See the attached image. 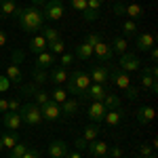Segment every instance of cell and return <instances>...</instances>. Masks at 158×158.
Masks as SVG:
<instances>
[{"label":"cell","mask_w":158,"mask_h":158,"mask_svg":"<svg viewBox=\"0 0 158 158\" xmlns=\"http://www.w3.org/2000/svg\"><path fill=\"white\" fill-rule=\"evenodd\" d=\"M17 21L23 32H38L44 25V15L38 6H25V9H19Z\"/></svg>","instance_id":"cell-1"},{"label":"cell","mask_w":158,"mask_h":158,"mask_svg":"<svg viewBox=\"0 0 158 158\" xmlns=\"http://www.w3.org/2000/svg\"><path fill=\"white\" fill-rule=\"evenodd\" d=\"M68 93H72V95H76V97H82L85 95V91L91 86V78H89V74L85 72V70H74L70 76H68Z\"/></svg>","instance_id":"cell-2"},{"label":"cell","mask_w":158,"mask_h":158,"mask_svg":"<svg viewBox=\"0 0 158 158\" xmlns=\"http://www.w3.org/2000/svg\"><path fill=\"white\" fill-rule=\"evenodd\" d=\"M19 116H21V122L30 124V127H36L42 122V114H40V108H38L34 101H27V103H21L19 108Z\"/></svg>","instance_id":"cell-3"},{"label":"cell","mask_w":158,"mask_h":158,"mask_svg":"<svg viewBox=\"0 0 158 158\" xmlns=\"http://www.w3.org/2000/svg\"><path fill=\"white\" fill-rule=\"evenodd\" d=\"M112 11L116 13V15H127L129 19H143L146 17V11H143V6L141 4H114V9Z\"/></svg>","instance_id":"cell-4"},{"label":"cell","mask_w":158,"mask_h":158,"mask_svg":"<svg viewBox=\"0 0 158 158\" xmlns=\"http://www.w3.org/2000/svg\"><path fill=\"white\" fill-rule=\"evenodd\" d=\"M63 13H65V6H63V2L61 0H47L44 2V19H49V21H59L61 17H63Z\"/></svg>","instance_id":"cell-5"},{"label":"cell","mask_w":158,"mask_h":158,"mask_svg":"<svg viewBox=\"0 0 158 158\" xmlns=\"http://www.w3.org/2000/svg\"><path fill=\"white\" fill-rule=\"evenodd\" d=\"M118 70H122V72H137V70H141V61H139V57L135 55V53H122L120 55V63H118Z\"/></svg>","instance_id":"cell-6"},{"label":"cell","mask_w":158,"mask_h":158,"mask_svg":"<svg viewBox=\"0 0 158 158\" xmlns=\"http://www.w3.org/2000/svg\"><path fill=\"white\" fill-rule=\"evenodd\" d=\"M40 114H42V120L47 122H55L61 118V106L55 103L53 99H49L44 106H40Z\"/></svg>","instance_id":"cell-7"},{"label":"cell","mask_w":158,"mask_h":158,"mask_svg":"<svg viewBox=\"0 0 158 158\" xmlns=\"http://www.w3.org/2000/svg\"><path fill=\"white\" fill-rule=\"evenodd\" d=\"M86 74H89L91 82H95V85H106V82H108V76H110V68L101 65V63H93L91 70Z\"/></svg>","instance_id":"cell-8"},{"label":"cell","mask_w":158,"mask_h":158,"mask_svg":"<svg viewBox=\"0 0 158 158\" xmlns=\"http://www.w3.org/2000/svg\"><path fill=\"white\" fill-rule=\"evenodd\" d=\"M19 59H21V53L17 51V53H15V61H11V65L6 68V80L13 82V85H21V80H23L21 68H19V63H17Z\"/></svg>","instance_id":"cell-9"},{"label":"cell","mask_w":158,"mask_h":158,"mask_svg":"<svg viewBox=\"0 0 158 158\" xmlns=\"http://www.w3.org/2000/svg\"><path fill=\"white\" fill-rule=\"evenodd\" d=\"M108 82H112V85H116L118 89H129V86L133 85L131 82V78H129V74L122 72V70H110V76H108Z\"/></svg>","instance_id":"cell-10"},{"label":"cell","mask_w":158,"mask_h":158,"mask_svg":"<svg viewBox=\"0 0 158 158\" xmlns=\"http://www.w3.org/2000/svg\"><path fill=\"white\" fill-rule=\"evenodd\" d=\"M106 112L108 108L103 106V101H91V106H89V120L99 124V122H103V116H106Z\"/></svg>","instance_id":"cell-11"},{"label":"cell","mask_w":158,"mask_h":158,"mask_svg":"<svg viewBox=\"0 0 158 158\" xmlns=\"http://www.w3.org/2000/svg\"><path fill=\"white\" fill-rule=\"evenodd\" d=\"M106 93H108L106 85H95V82H91V86H89V89L85 91L82 99H91V101H101V99L106 97Z\"/></svg>","instance_id":"cell-12"},{"label":"cell","mask_w":158,"mask_h":158,"mask_svg":"<svg viewBox=\"0 0 158 158\" xmlns=\"http://www.w3.org/2000/svg\"><path fill=\"white\" fill-rule=\"evenodd\" d=\"M47 152H49L51 158H63L70 150H68V143H65L63 139H55V141H51V146L47 148Z\"/></svg>","instance_id":"cell-13"},{"label":"cell","mask_w":158,"mask_h":158,"mask_svg":"<svg viewBox=\"0 0 158 158\" xmlns=\"http://www.w3.org/2000/svg\"><path fill=\"white\" fill-rule=\"evenodd\" d=\"M93 53H95V57H97L101 63H108V61H112V57H114L112 47H110V44H106V42L95 44V47H93Z\"/></svg>","instance_id":"cell-14"},{"label":"cell","mask_w":158,"mask_h":158,"mask_svg":"<svg viewBox=\"0 0 158 158\" xmlns=\"http://www.w3.org/2000/svg\"><path fill=\"white\" fill-rule=\"evenodd\" d=\"M154 47V36L150 34V32H143V34H137L135 36V49L141 51V53H146Z\"/></svg>","instance_id":"cell-15"},{"label":"cell","mask_w":158,"mask_h":158,"mask_svg":"<svg viewBox=\"0 0 158 158\" xmlns=\"http://www.w3.org/2000/svg\"><path fill=\"white\" fill-rule=\"evenodd\" d=\"M108 143L106 141H99V139H93V141H89V146H86V152L91 154L93 158H101L108 154Z\"/></svg>","instance_id":"cell-16"},{"label":"cell","mask_w":158,"mask_h":158,"mask_svg":"<svg viewBox=\"0 0 158 158\" xmlns=\"http://www.w3.org/2000/svg\"><path fill=\"white\" fill-rule=\"evenodd\" d=\"M101 4H103V0H86V9H85V13H82V17H85L86 21H95L99 17Z\"/></svg>","instance_id":"cell-17"},{"label":"cell","mask_w":158,"mask_h":158,"mask_svg":"<svg viewBox=\"0 0 158 158\" xmlns=\"http://www.w3.org/2000/svg\"><path fill=\"white\" fill-rule=\"evenodd\" d=\"M2 122H4V127H6L9 131H17V129L23 124L19 112H4V114H2Z\"/></svg>","instance_id":"cell-18"},{"label":"cell","mask_w":158,"mask_h":158,"mask_svg":"<svg viewBox=\"0 0 158 158\" xmlns=\"http://www.w3.org/2000/svg\"><path fill=\"white\" fill-rule=\"evenodd\" d=\"M68 70L65 68H61V65H55L53 70H51V74H49V80L53 82V85H57V86H61V85H65L68 82Z\"/></svg>","instance_id":"cell-19"},{"label":"cell","mask_w":158,"mask_h":158,"mask_svg":"<svg viewBox=\"0 0 158 158\" xmlns=\"http://www.w3.org/2000/svg\"><path fill=\"white\" fill-rule=\"evenodd\" d=\"M139 85H141V89H146V91H150V93H158L156 78H154L152 74H148L146 68L141 70V78H139Z\"/></svg>","instance_id":"cell-20"},{"label":"cell","mask_w":158,"mask_h":158,"mask_svg":"<svg viewBox=\"0 0 158 158\" xmlns=\"http://www.w3.org/2000/svg\"><path fill=\"white\" fill-rule=\"evenodd\" d=\"M19 6L15 0H0V17H17Z\"/></svg>","instance_id":"cell-21"},{"label":"cell","mask_w":158,"mask_h":158,"mask_svg":"<svg viewBox=\"0 0 158 158\" xmlns=\"http://www.w3.org/2000/svg\"><path fill=\"white\" fill-rule=\"evenodd\" d=\"M135 118H137L139 124H150V122L154 120V108L152 106H141V108L137 110Z\"/></svg>","instance_id":"cell-22"},{"label":"cell","mask_w":158,"mask_h":158,"mask_svg":"<svg viewBox=\"0 0 158 158\" xmlns=\"http://www.w3.org/2000/svg\"><path fill=\"white\" fill-rule=\"evenodd\" d=\"M53 63H55V55H53V53H49V51L38 53L36 68H40V70H49V68H53Z\"/></svg>","instance_id":"cell-23"},{"label":"cell","mask_w":158,"mask_h":158,"mask_svg":"<svg viewBox=\"0 0 158 158\" xmlns=\"http://www.w3.org/2000/svg\"><path fill=\"white\" fill-rule=\"evenodd\" d=\"M27 47H30L32 53H36V55H38V53H44V51L49 49V42L44 40L42 34H38V36H34L32 40H30V44H27Z\"/></svg>","instance_id":"cell-24"},{"label":"cell","mask_w":158,"mask_h":158,"mask_svg":"<svg viewBox=\"0 0 158 158\" xmlns=\"http://www.w3.org/2000/svg\"><path fill=\"white\" fill-rule=\"evenodd\" d=\"M122 114H124V112H122L120 108L108 110V112H106V116H103V122H106V124H110V127H116V124H120Z\"/></svg>","instance_id":"cell-25"},{"label":"cell","mask_w":158,"mask_h":158,"mask_svg":"<svg viewBox=\"0 0 158 158\" xmlns=\"http://www.w3.org/2000/svg\"><path fill=\"white\" fill-rule=\"evenodd\" d=\"M78 112V99H72L68 97L63 103H61V116H65V118H70Z\"/></svg>","instance_id":"cell-26"},{"label":"cell","mask_w":158,"mask_h":158,"mask_svg":"<svg viewBox=\"0 0 158 158\" xmlns=\"http://www.w3.org/2000/svg\"><path fill=\"white\" fill-rule=\"evenodd\" d=\"M74 57H78V59H82V61H89L93 57V47L86 44V42H80L76 47V51H74Z\"/></svg>","instance_id":"cell-27"},{"label":"cell","mask_w":158,"mask_h":158,"mask_svg":"<svg viewBox=\"0 0 158 158\" xmlns=\"http://www.w3.org/2000/svg\"><path fill=\"white\" fill-rule=\"evenodd\" d=\"M0 139H2V146H4V150H11V148H15L17 143H19V135L15 133H2L0 135Z\"/></svg>","instance_id":"cell-28"},{"label":"cell","mask_w":158,"mask_h":158,"mask_svg":"<svg viewBox=\"0 0 158 158\" xmlns=\"http://www.w3.org/2000/svg\"><path fill=\"white\" fill-rule=\"evenodd\" d=\"M99 124H95V122H91V124H86L85 129H82V137H85L86 141H93V139H97L99 137Z\"/></svg>","instance_id":"cell-29"},{"label":"cell","mask_w":158,"mask_h":158,"mask_svg":"<svg viewBox=\"0 0 158 158\" xmlns=\"http://www.w3.org/2000/svg\"><path fill=\"white\" fill-rule=\"evenodd\" d=\"M42 36L47 42H55V40H59V30L57 27H53V25H42Z\"/></svg>","instance_id":"cell-30"},{"label":"cell","mask_w":158,"mask_h":158,"mask_svg":"<svg viewBox=\"0 0 158 158\" xmlns=\"http://www.w3.org/2000/svg\"><path fill=\"white\" fill-rule=\"evenodd\" d=\"M110 47H112V51H114V53H127V51H129V42H127V38H122V36H118V38H114V40H112V44H110Z\"/></svg>","instance_id":"cell-31"},{"label":"cell","mask_w":158,"mask_h":158,"mask_svg":"<svg viewBox=\"0 0 158 158\" xmlns=\"http://www.w3.org/2000/svg\"><path fill=\"white\" fill-rule=\"evenodd\" d=\"M122 38H131V36H137V23H135L133 19H127L124 23H122Z\"/></svg>","instance_id":"cell-32"},{"label":"cell","mask_w":158,"mask_h":158,"mask_svg":"<svg viewBox=\"0 0 158 158\" xmlns=\"http://www.w3.org/2000/svg\"><path fill=\"white\" fill-rule=\"evenodd\" d=\"M103 101V106L108 110H114V108H120V97L118 95H114V93H106V97L101 99Z\"/></svg>","instance_id":"cell-33"},{"label":"cell","mask_w":158,"mask_h":158,"mask_svg":"<svg viewBox=\"0 0 158 158\" xmlns=\"http://www.w3.org/2000/svg\"><path fill=\"white\" fill-rule=\"evenodd\" d=\"M32 78H34V85H44L47 80H49V74L47 70H40V68H34V72H32Z\"/></svg>","instance_id":"cell-34"},{"label":"cell","mask_w":158,"mask_h":158,"mask_svg":"<svg viewBox=\"0 0 158 158\" xmlns=\"http://www.w3.org/2000/svg\"><path fill=\"white\" fill-rule=\"evenodd\" d=\"M49 53H53V55H61V53H65V42L63 40H55V42H49Z\"/></svg>","instance_id":"cell-35"},{"label":"cell","mask_w":158,"mask_h":158,"mask_svg":"<svg viewBox=\"0 0 158 158\" xmlns=\"http://www.w3.org/2000/svg\"><path fill=\"white\" fill-rule=\"evenodd\" d=\"M51 99H53L55 103H59V106H61V103L68 99V91H65V89H61V86H57V89L51 93Z\"/></svg>","instance_id":"cell-36"},{"label":"cell","mask_w":158,"mask_h":158,"mask_svg":"<svg viewBox=\"0 0 158 158\" xmlns=\"http://www.w3.org/2000/svg\"><path fill=\"white\" fill-rule=\"evenodd\" d=\"M49 99H51V95L47 93V91H40V89H38L36 93H34V103H36L38 108H40V106H44Z\"/></svg>","instance_id":"cell-37"},{"label":"cell","mask_w":158,"mask_h":158,"mask_svg":"<svg viewBox=\"0 0 158 158\" xmlns=\"http://www.w3.org/2000/svg\"><path fill=\"white\" fill-rule=\"evenodd\" d=\"M25 150H27V146L19 141L15 148H11V154H9V158H21V156L25 154Z\"/></svg>","instance_id":"cell-38"},{"label":"cell","mask_w":158,"mask_h":158,"mask_svg":"<svg viewBox=\"0 0 158 158\" xmlns=\"http://www.w3.org/2000/svg\"><path fill=\"white\" fill-rule=\"evenodd\" d=\"M124 97L129 99V101H135V99L139 97V89H137V86H129V89H124Z\"/></svg>","instance_id":"cell-39"},{"label":"cell","mask_w":158,"mask_h":158,"mask_svg":"<svg viewBox=\"0 0 158 158\" xmlns=\"http://www.w3.org/2000/svg\"><path fill=\"white\" fill-rule=\"evenodd\" d=\"M86 44H91V47H95V44H99V42H103L101 40V34H97V32H91L89 36H86V40H85Z\"/></svg>","instance_id":"cell-40"},{"label":"cell","mask_w":158,"mask_h":158,"mask_svg":"<svg viewBox=\"0 0 158 158\" xmlns=\"http://www.w3.org/2000/svg\"><path fill=\"white\" fill-rule=\"evenodd\" d=\"M70 4H72L74 11H78V13H85L86 9V0H70Z\"/></svg>","instance_id":"cell-41"},{"label":"cell","mask_w":158,"mask_h":158,"mask_svg":"<svg viewBox=\"0 0 158 158\" xmlns=\"http://www.w3.org/2000/svg\"><path fill=\"white\" fill-rule=\"evenodd\" d=\"M59 63H61V68H68L70 63H74V55H72V53H61Z\"/></svg>","instance_id":"cell-42"},{"label":"cell","mask_w":158,"mask_h":158,"mask_svg":"<svg viewBox=\"0 0 158 158\" xmlns=\"http://www.w3.org/2000/svg\"><path fill=\"white\" fill-rule=\"evenodd\" d=\"M21 158H40V150H38V148H30V146H27V150H25V154Z\"/></svg>","instance_id":"cell-43"},{"label":"cell","mask_w":158,"mask_h":158,"mask_svg":"<svg viewBox=\"0 0 158 158\" xmlns=\"http://www.w3.org/2000/svg\"><path fill=\"white\" fill-rule=\"evenodd\" d=\"M36 91H38V85H23L21 86V93L23 95H34Z\"/></svg>","instance_id":"cell-44"},{"label":"cell","mask_w":158,"mask_h":158,"mask_svg":"<svg viewBox=\"0 0 158 158\" xmlns=\"http://www.w3.org/2000/svg\"><path fill=\"white\" fill-rule=\"evenodd\" d=\"M86 146H89V141H86V139L82 137V135H80V137H76V148H78V152L86 150Z\"/></svg>","instance_id":"cell-45"},{"label":"cell","mask_w":158,"mask_h":158,"mask_svg":"<svg viewBox=\"0 0 158 158\" xmlns=\"http://www.w3.org/2000/svg\"><path fill=\"white\" fill-rule=\"evenodd\" d=\"M19 108H21L19 99H9V112H19Z\"/></svg>","instance_id":"cell-46"},{"label":"cell","mask_w":158,"mask_h":158,"mask_svg":"<svg viewBox=\"0 0 158 158\" xmlns=\"http://www.w3.org/2000/svg\"><path fill=\"white\" fill-rule=\"evenodd\" d=\"M152 152H154V148H152V146H146V143L139 148V156H146V158H148Z\"/></svg>","instance_id":"cell-47"},{"label":"cell","mask_w":158,"mask_h":158,"mask_svg":"<svg viewBox=\"0 0 158 158\" xmlns=\"http://www.w3.org/2000/svg\"><path fill=\"white\" fill-rule=\"evenodd\" d=\"M108 154H112L114 158H120V156H122V150H120V148H116V146H114L112 150H108Z\"/></svg>","instance_id":"cell-48"},{"label":"cell","mask_w":158,"mask_h":158,"mask_svg":"<svg viewBox=\"0 0 158 158\" xmlns=\"http://www.w3.org/2000/svg\"><path fill=\"white\" fill-rule=\"evenodd\" d=\"M9 112V99H0V114Z\"/></svg>","instance_id":"cell-49"},{"label":"cell","mask_w":158,"mask_h":158,"mask_svg":"<svg viewBox=\"0 0 158 158\" xmlns=\"http://www.w3.org/2000/svg\"><path fill=\"white\" fill-rule=\"evenodd\" d=\"M63 158H82V154H80L78 150H74V152H68V154H65Z\"/></svg>","instance_id":"cell-50"},{"label":"cell","mask_w":158,"mask_h":158,"mask_svg":"<svg viewBox=\"0 0 158 158\" xmlns=\"http://www.w3.org/2000/svg\"><path fill=\"white\" fill-rule=\"evenodd\" d=\"M150 57H152V63H156V59H158V51H156V47H152V49H150Z\"/></svg>","instance_id":"cell-51"},{"label":"cell","mask_w":158,"mask_h":158,"mask_svg":"<svg viewBox=\"0 0 158 158\" xmlns=\"http://www.w3.org/2000/svg\"><path fill=\"white\" fill-rule=\"evenodd\" d=\"M4 44H6V32L0 30V47H4Z\"/></svg>","instance_id":"cell-52"},{"label":"cell","mask_w":158,"mask_h":158,"mask_svg":"<svg viewBox=\"0 0 158 158\" xmlns=\"http://www.w3.org/2000/svg\"><path fill=\"white\" fill-rule=\"evenodd\" d=\"M34 2H36V4H44L47 0H34Z\"/></svg>","instance_id":"cell-53"},{"label":"cell","mask_w":158,"mask_h":158,"mask_svg":"<svg viewBox=\"0 0 158 158\" xmlns=\"http://www.w3.org/2000/svg\"><path fill=\"white\" fill-rule=\"evenodd\" d=\"M148 158H158V156H156V152H152V154H150Z\"/></svg>","instance_id":"cell-54"},{"label":"cell","mask_w":158,"mask_h":158,"mask_svg":"<svg viewBox=\"0 0 158 158\" xmlns=\"http://www.w3.org/2000/svg\"><path fill=\"white\" fill-rule=\"evenodd\" d=\"M0 150H4V146H2V139H0Z\"/></svg>","instance_id":"cell-55"},{"label":"cell","mask_w":158,"mask_h":158,"mask_svg":"<svg viewBox=\"0 0 158 158\" xmlns=\"http://www.w3.org/2000/svg\"><path fill=\"white\" fill-rule=\"evenodd\" d=\"M137 158H146V156H137Z\"/></svg>","instance_id":"cell-56"},{"label":"cell","mask_w":158,"mask_h":158,"mask_svg":"<svg viewBox=\"0 0 158 158\" xmlns=\"http://www.w3.org/2000/svg\"><path fill=\"white\" fill-rule=\"evenodd\" d=\"M0 21H2V17H0Z\"/></svg>","instance_id":"cell-57"}]
</instances>
